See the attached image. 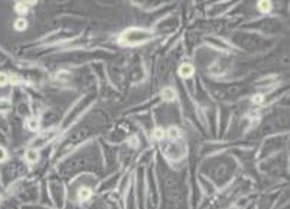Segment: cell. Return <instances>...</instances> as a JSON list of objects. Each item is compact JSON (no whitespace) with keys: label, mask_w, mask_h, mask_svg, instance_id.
I'll use <instances>...</instances> for the list:
<instances>
[{"label":"cell","mask_w":290,"mask_h":209,"mask_svg":"<svg viewBox=\"0 0 290 209\" xmlns=\"http://www.w3.org/2000/svg\"><path fill=\"white\" fill-rule=\"evenodd\" d=\"M260 170L267 173L268 176H283L288 172V160L283 159V155L268 157L260 164Z\"/></svg>","instance_id":"9c48e42d"},{"label":"cell","mask_w":290,"mask_h":209,"mask_svg":"<svg viewBox=\"0 0 290 209\" xmlns=\"http://www.w3.org/2000/svg\"><path fill=\"white\" fill-rule=\"evenodd\" d=\"M119 179H120V176H119V175H116V176H113V178H111V181L108 179V181H106V182H103L101 183L100 190H101V192H104V190H111V189H114V187L117 186Z\"/></svg>","instance_id":"44dd1931"},{"label":"cell","mask_w":290,"mask_h":209,"mask_svg":"<svg viewBox=\"0 0 290 209\" xmlns=\"http://www.w3.org/2000/svg\"><path fill=\"white\" fill-rule=\"evenodd\" d=\"M162 98H163L166 103H170V101L176 100V93H175V90L170 88V87L163 88V90H162Z\"/></svg>","instance_id":"ffe728a7"},{"label":"cell","mask_w":290,"mask_h":209,"mask_svg":"<svg viewBox=\"0 0 290 209\" xmlns=\"http://www.w3.org/2000/svg\"><path fill=\"white\" fill-rule=\"evenodd\" d=\"M7 143V139H6V134L3 131H0V146L6 144Z\"/></svg>","instance_id":"d6a6232c"},{"label":"cell","mask_w":290,"mask_h":209,"mask_svg":"<svg viewBox=\"0 0 290 209\" xmlns=\"http://www.w3.org/2000/svg\"><path fill=\"white\" fill-rule=\"evenodd\" d=\"M231 41L240 49L248 53L262 52L271 48L273 45V42L266 36H262L259 33H248V32H236L231 36Z\"/></svg>","instance_id":"5b68a950"},{"label":"cell","mask_w":290,"mask_h":209,"mask_svg":"<svg viewBox=\"0 0 290 209\" xmlns=\"http://www.w3.org/2000/svg\"><path fill=\"white\" fill-rule=\"evenodd\" d=\"M9 82H10L9 77H7L4 72H0V87H3V85H7Z\"/></svg>","instance_id":"f546056e"},{"label":"cell","mask_w":290,"mask_h":209,"mask_svg":"<svg viewBox=\"0 0 290 209\" xmlns=\"http://www.w3.org/2000/svg\"><path fill=\"white\" fill-rule=\"evenodd\" d=\"M159 181L162 189V209H188V192L181 173L169 169L165 162H159Z\"/></svg>","instance_id":"7a4b0ae2"},{"label":"cell","mask_w":290,"mask_h":209,"mask_svg":"<svg viewBox=\"0 0 290 209\" xmlns=\"http://www.w3.org/2000/svg\"><path fill=\"white\" fill-rule=\"evenodd\" d=\"M77 198L81 202H90L93 199V189L87 186H81L77 189Z\"/></svg>","instance_id":"e0dca14e"},{"label":"cell","mask_w":290,"mask_h":209,"mask_svg":"<svg viewBox=\"0 0 290 209\" xmlns=\"http://www.w3.org/2000/svg\"><path fill=\"white\" fill-rule=\"evenodd\" d=\"M58 120H59V114H58L56 111L49 110V111L44 113L42 120H39V121H41V124H44L45 127H51V126H53V124L58 121Z\"/></svg>","instance_id":"2e32d148"},{"label":"cell","mask_w":290,"mask_h":209,"mask_svg":"<svg viewBox=\"0 0 290 209\" xmlns=\"http://www.w3.org/2000/svg\"><path fill=\"white\" fill-rule=\"evenodd\" d=\"M27 21L25 18H18L16 21H15V29L16 30H25L27 27Z\"/></svg>","instance_id":"484cf974"},{"label":"cell","mask_w":290,"mask_h":209,"mask_svg":"<svg viewBox=\"0 0 290 209\" xmlns=\"http://www.w3.org/2000/svg\"><path fill=\"white\" fill-rule=\"evenodd\" d=\"M162 152L169 160L176 162V160H181L186 155V144L182 139L168 140L162 144Z\"/></svg>","instance_id":"30bf717a"},{"label":"cell","mask_w":290,"mask_h":209,"mask_svg":"<svg viewBox=\"0 0 290 209\" xmlns=\"http://www.w3.org/2000/svg\"><path fill=\"white\" fill-rule=\"evenodd\" d=\"M88 209H107V207L104 205V202H98V201H96V202H93Z\"/></svg>","instance_id":"83f0119b"},{"label":"cell","mask_w":290,"mask_h":209,"mask_svg":"<svg viewBox=\"0 0 290 209\" xmlns=\"http://www.w3.org/2000/svg\"><path fill=\"white\" fill-rule=\"evenodd\" d=\"M58 170L64 179L78 176L84 173L98 175L103 172V156L97 143H90L61 162Z\"/></svg>","instance_id":"6da1fadb"},{"label":"cell","mask_w":290,"mask_h":209,"mask_svg":"<svg viewBox=\"0 0 290 209\" xmlns=\"http://www.w3.org/2000/svg\"><path fill=\"white\" fill-rule=\"evenodd\" d=\"M237 172V162L230 155H217L201 164V175L211 181L214 186L224 187Z\"/></svg>","instance_id":"3957f363"},{"label":"cell","mask_w":290,"mask_h":209,"mask_svg":"<svg viewBox=\"0 0 290 209\" xmlns=\"http://www.w3.org/2000/svg\"><path fill=\"white\" fill-rule=\"evenodd\" d=\"M179 25L178 19L176 18H169V19H165L162 21L158 25V32H162V33H166V32H172L175 30Z\"/></svg>","instance_id":"9a60e30c"},{"label":"cell","mask_w":290,"mask_h":209,"mask_svg":"<svg viewBox=\"0 0 290 209\" xmlns=\"http://www.w3.org/2000/svg\"><path fill=\"white\" fill-rule=\"evenodd\" d=\"M193 72H195V68H193L191 64H182V65L179 67V75H181L182 78H191V77L193 75Z\"/></svg>","instance_id":"d6986e66"},{"label":"cell","mask_w":290,"mask_h":209,"mask_svg":"<svg viewBox=\"0 0 290 209\" xmlns=\"http://www.w3.org/2000/svg\"><path fill=\"white\" fill-rule=\"evenodd\" d=\"M62 209H78V208H77V207H74L72 204H68L67 207H64V208H62Z\"/></svg>","instance_id":"836d02e7"},{"label":"cell","mask_w":290,"mask_h":209,"mask_svg":"<svg viewBox=\"0 0 290 209\" xmlns=\"http://www.w3.org/2000/svg\"><path fill=\"white\" fill-rule=\"evenodd\" d=\"M168 137H169V140H178V139H181V130L178 127H175V126L169 127L168 129Z\"/></svg>","instance_id":"d4e9b609"},{"label":"cell","mask_w":290,"mask_h":209,"mask_svg":"<svg viewBox=\"0 0 290 209\" xmlns=\"http://www.w3.org/2000/svg\"><path fill=\"white\" fill-rule=\"evenodd\" d=\"M25 159H26L27 163L30 164H36L41 159V155L36 149H27L26 153H25Z\"/></svg>","instance_id":"ac0fdd59"},{"label":"cell","mask_w":290,"mask_h":209,"mask_svg":"<svg viewBox=\"0 0 290 209\" xmlns=\"http://www.w3.org/2000/svg\"><path fill=\"white\" fill-rule=\"evenodd\" d=\"M248 27L254 29V30H259V32H263L266 35H271V33H277L282 29V25H280L279 21L267 18V19L259 21L257 23H251Z\"/></svg>","instance_id":"5bb4252c"},{"label":"cell","mask_w":290,"mask_h":209,"mask_svg":"<svg viewBox=\"0 0 290 209\" xmlns=\"http://www.w3.org/2000/svg\"><path fill=\"white\" fill-rule=\"evenodd\" d=\"M6 160H7V150L3 146H0V164L4 163Z\"/></svg>","instance_id":"f1b7e54d"},{"label":"cell","mask_w":290,"mask_h":209,"mask_svg":"<svg viewBox=\"0 0 290 209\" xmlns=\"http://www.w3.org/2000/svg\"><path fill=\"white\" fill-rule=\"evenodd\" d=\"M93 101H94V94H90V95L81 98L78 103L75 104V107H72V108L70 110V113L67 114V118L64 120V124H62V126H64V127H68L70 124H72L74 120H77L79 114H82L84 110L88 108V105L91 104Z\"/></svg>","instance_id":"7c38bea8"},{"label":"cell","mask_w":290,"mask_h":209,"mask_svg":"<svg viewBox=\"0 0 290 209\" xmlns=\"http://www.w3.org/2000/svg\"><path fill=\"white\" fill-rule=\"evenodd\" d=\"M245 87L242 84H227L219 87H212V95L219 101H236L245 94Z\"/></svg>","instance_id":"52a82bcc"},{"label":"cell","mask_w":290,"mask_h":209,"mask_svg":"<svg viewBox=\"0 0 290 209\" xmlns=\"http://www.w3.org/2000/svg\"><path fill=\"white\" fill-rule=\"evenodd\" d=\"M288 144V136L279 134V136H271L268 139H266L262 144L259 159H268L271 156L279 155L280 152H283V147H286Z\"/></svg>","instance_id":"ba28073f"},{"label":"cell","mask_w":290,"mask_h":209,"mask_svg":"<svg viewBox=\"0 0 290 209\" xmlns=\"http://www.w3.org/2000/svg\"><path fill=\"white\" fill-rule=\"evenodd\" d=\"M10 110H12V103L4 97H0V116L4 117L7 113H10Z\"/></svg>","instance_id":"7402d4cb"},{"label":"cell","mask_w":290,"mask_h":209,"mask_svg":"<svg viewBox=\"0 0 290 209\" xmlns=\"http://www.w3.org/2000/svg\"><path fill=\"white\" fill-rule=\"evenodd\" d=\"M259 10L262 13H268L271 10V3L270 1H260L259 3Z\"/></svg>","instance_id":"4316f807"},{"label":"cell","mask_w":290,"mask_h":209,"mask_svg":"<svg viewBox=\"0 0 290 209\" xmlns=\"http://www.w3.org/2000/svg\"><path fill=\"white\" fill-rule=\"evenodd\" d=\"M49 193H51V202L58 209L64 208L65 204V187L61 181L52 179L49 181Z\"/></svg>","instance_id":"4fadbf2b"},{"label":"cell","mask_w":290,"mask_h":209,"mask_svg":"<svg viewBox=\"0 0 290 209\" xmlns=\"http://www.w3.org/2000/svg\"><path fill=\"white\" fill-rule=\"evenodd\" d=\"M106 126L107 118L101 111H93V113H90L88 116H85L79 121L78 126H75L71 130V133L68 134V137H67V146L64 149L67 150V147L71 149L74 146H78L79 143H82V141L88 140L90 137H93L94 134L100 133Z\"/></svg>","instance_id":"277c9868"},{"label":"cell","mask_w":290,"mask_h":209,"mask_svg":"<svg viewBox=\"0 0 290 209\" xmlns=\"http://www.w3.org/2000/svg\"><path fill=\"white\" fill-rule=\"evenodd\" d=\"M21 209H52V208H47V207H42V205L30 204V205H22V208Z\"/></svg>","instance_id":"4dcf8cb0"},{"label":"cell","mask_w":290,"mask_h":209,"mask_svg":"<svg viewBox=\"0 0 290 209\" xmlns=\"http://www.w3.org/2000/svg\"><path fill=\"white\" fill-rule=\"evenodd\" d=\"M263 101H264L263 94H256V95L253 97V103H254V104H262Z\"/></svg>","instance_id":"1f68e13d"},{"label":"cell","mask_w":290,"mask_h":209,"mask_svg":"<svg viewBox=\"0 0 290 209\" xmlns=\"http://www.w3.org/2000/svg\"><path fill=\"white\" fill-rule=\"evenodd\" d=\"M26 129L30 131H36L41 129V121L36 117H29L26 120Z\"/></svg>","instance_id":"603a6c76"},{"label":"cell","mask_w":290,"mask_h":209,"mask_svg":"<svg viewBox=\"0 0 290 209\" xmlns=\"http://www.w3.org/2000/svg\"><path fill=\"white\" fill-rule=\"evenodd\" d=\"M27 173V166L19 159L6 160L0 164V185L10 187L13 183L24 179Z\"/></svg>","instance_id":"8992f818"},{"label":"cell","mask_w":290,"mask_h":209,"mask_svg":"<svg viewBox=\"0 0 290 209\" xmlns=\"http://www.w3.org/2000/svg\"><path fill=\"white\" fill-rule=\"evenodd\" d=\"M152 39V33L145 30V29H139V27H132V29H127L123 35H121V44L124 45H140V44H145L147 41Z\"/></svg>","instance_id":"8fae6325"},{"label":"cell","mask_w":290,"mask_h":209,"mask_svg":"<svg viewBox=\"0 0 290 209\" xmlns=\"http://www.w3.org/2000/svg\"><path fill=\"white\" fill-rule=\"evenodd\" d=\"M0 209H21L18 205V201L15 198L6 199L4 202H0Z\"/></svg>","instance_id":"cb8c5ba5"}]
</instances>
